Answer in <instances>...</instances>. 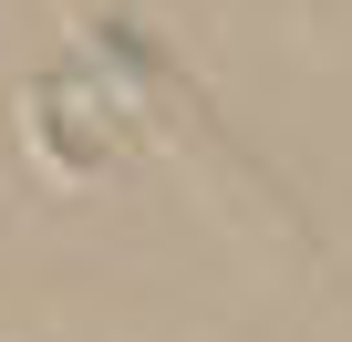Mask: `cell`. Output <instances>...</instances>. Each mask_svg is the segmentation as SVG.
<instances>
[]
</instances>
